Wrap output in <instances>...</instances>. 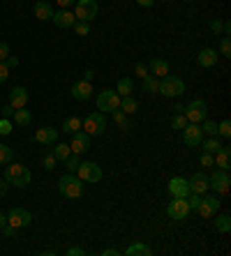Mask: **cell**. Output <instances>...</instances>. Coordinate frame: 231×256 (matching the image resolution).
Here are the masks:
<instances>
[{
  "mask_svg": "<svg viewBox=\"0 0 231 256\" xmlns=\"http://www.w3.org/2000/svg\"><path fill=\"white\" fill-rule=\"evenodd\" d=\"M5 182L7 185H14V187L23 189V187H28L32 182V173H30V169L28 166H23V164H12L9 162L7 166H5Z\"/></svg>",
  "mask_w": 231,
  "mask_h": 256,
  "instance_id": "obj_1",
  "label": "cell"
},
{
  "mask_svg": "<svg viewBox=\"0 0 231 256\" xmlns=\"http://www.w3.org/2000/svg\"><path fill=\"white\" fill-rule=\"evenodd\" d=\"M84 185L86 182L74 173H65L58 180V192H60L65 199H81L84 196Z\"/></svg>",
  "mask_w": 231,
  "mask_h": 256,
  "instance_id": "obj_2",
  "label": "cell"
},
{
  "mask_svg": "<svg viewBox=\"0 0 231 256\" xmlns=\"http://www.w3.org/2000/svg\"><path fill=\"white\" fill-rule=\"evenodd\" d=\"M157 92H162L164 97H180L185 92V83L183 79H178V76L173 74H167V76H162L160 79V88H157Z\"/></svg>",
  "mask_w": 231,
  "mask_h": 256,
  "instance_id": "obj_3",
  "label": "cell"
},
{
  "mask_svg": "<svg viewBox=\"0 0 231 256\" xmlns=\"http://www.w3.org/2000/svg\"><path fill=\"white\" fill-rule=\"evenodd\" d=\"M81 129H84L88 136L104 134V129H107V118H104V113H100V111L90 113L88 118H84V120H81Z\"/></svg>",
  "mask_w": 231,
  "mask_h": 256,
  "instance_id": "obj_4",
  "label": "cell"
},
{
  "mask_svg": "<svg viewBox=\"0 0 231 256\" xmlns=\"http://www.w3.org/2000/svg\"><path fill=\"white\" fill-rule=\"evenodd\" d=\"M100 7H97V0H77L74 2V16L77 21H88L90 23L97 16Z\"/></svg>",
  "mask_w": 231,
  "mask_h": 256,
  "instance_id": "obj_5",
  "label": "cell"
},
{
  "mask_svg": "<svg viewBox=\"0 0 231 256\" xmlns=\"http://www.w3.org/2000/svg\"><path fill=\"white\" fill-rule=\"evenodd\" d=\"M77 175L84 182H88V185H95V182L102 180V169H100V164H95V162H81V164L77 166Z\"/></svg>",
  "mask_w": 231,
  "mask_h": 256,
  "instance_id": "obj_6",
  "label": "cell"
},
{
  "mask_svg": "<svg viewBox=\"0 0 231 256\" xmlns=\"http://www.w3.org/2000/svg\"><path fill=\"white\" fill-rule=\"evenodd\" d=\"M185 118H187V122H197V125H201V122L208 118V106L203 99H194V102H190V104L185 106Z\"/></svg>",
  "mask_w": 231,
  "mask_h": 256,
  "instance_id": "obj_7",
  "label": "cell"
},
{
  "mask_svg": "<svg viewBox=\"0 0 231 256\" xmlns=\"http://www.w3.org/2000/svg\"><path fill=\"white\" fill-rule=\"evenodd\" d=\"M229 185H231L229 171L217 169V171H213V173L208 175V189H213L215 194H227L229 192Z\"/></svg>",
  "mask_w": 231,
  "mask_h": 256,
  "instance_id": "obj_8",
  "label": "cell"
},
{
  "mask_svg": "<svg viewBox=\"0 0 231 256\" xmlns=\"http://www.w3.org/2000/svg\"><path fill=\"white\" fill-rule=\"evenodd\" d=\"M95 104H97V111L100 113H104V111L111 113L120 106V95L116 90H102L100 95H97V99H95Z\"/></svg>",
  "mask_w": 231,
  "mask_h": 256,
  "instance_id": "obj_9",
  "label": "cell"
},
{
  "mask_svg": "<svg viewBox=\"0 0 231 256\" xmlns=\"http://www.w3.org/2000/svg\"><path fill=\"white\" fill-rule=\"evenodd\" d=\"M167 215H169L173 222H183V219L190 215L187 199H178V196H173V199H171V203L167 205Z\"/></svg>",
  "mask_w": 231,
  "mask_h": 256,
  "instance_id": "obj_10",
  "label": "cell"
},
{
  "mask_svg": "<svg viewBox=\"0 0 231 256\" xmlns=\"http://www.w3.org/2000/svg\"><path fill=\"white\" fill-rule=\"evenodd\" d=\"M220 205H222V203H220V196H217V194H210V196L201 194V203L197 205V212H199L201 217L210 219L217 210H220Z\"/></svg>",
  "mask_w": 231,
  "mask_h": 256,
  "instance_id": "obj_11",
  "label": "cell"
},
{
  "mask_svg": "<svg viewBox=\"0 0 231 256\" xmlns=\"http://www.w3.org/2000/svg\"><path fill=\"white\" fill-rule=\"evenodd\" d=\"M180 132H183V143L190 145V148H199V143L203 141V132L197 122H187Z\"/></svg>",
  "mask_w": 231,
  "mask_h": 256,
  "instance_id": "obj_12",
  "label": "cell"
},
{
  "mask_svg": "<svg viewBox=\"0 0 231 256\" xmlns=\"http://www.w3.org/2000/svg\"><path fill=\"white\" fill-rule=\"evenodd\" d=\"M69 95L77 99V102H88V99L92 97V85H90V81L81 79V81L72 83V88H69Z\"/></svg>",
  "mask_w": 231,
  "mask_h": 256,
  "instance_id": "obj_13",
  "label": "cell"
},
{
  "mask_svg": "<svg viewBox=\"0 0 231 256\" xmlns=\"http://www.w3.org/2000/svg\"><path fill=\"white\" fill-rule=\"evenodd\" d=\"M169 194L178 196V199H187V196L192 194V192H190V182H187V178L173 175V178L169 180Z\"/></svg>",
  "mask_w": 231,
  "mask_h": 256,
  "instance_id": "obj_14",
  "label": "cell"
},
{
  "mask_svg": "<svg viewBox=\"0 0 231 256\" xmlns=\"http://www.w3.org/2000/svg\"><path fill=\"white\" fill-rule=\"evenodd\" d=\"M32 222V215L26 208H12V212L7 215V224H12L14 228H23Z\"/></svg>",
  "mask_w": 231,
  "mask_h": 256,
  "instance_id": "obj_15",
  "label": "cell"
},
{
  "mask_svg": "<svg viewBox=\"0 0 231 256\" xmlns=\"http://www.w3.org/2000/svg\"><path fill=\"white\" fill-rule=\"evenodd\" d=\"M69 148H72V152H77V155H84V152L90 150V136L86 134V132H74L72 134V143H69Z\"/></svg>",
  "mask_w": 231,
  "mask_h": 256,
  "instance_id": "obj_16",
  "label": "cell"
},
{
  "mask_svg": "<svg viewBox=\"0 0 231 256\" xmlns=\"http://www.w3.org/2000/svg\"><path fill=\"white\" fill-rule=\"evenodd\" d=\"M51 21H54L58 28L67 30V28H72V26L77 23V16H74V12H72V9H58V12H54Z\"/></svg>",
  "mask_w": 231,
  "mask_h": 256,
  "instance_id": "obj_17",
  "label": "cell"
},
{
  "mask_svg": "<svg viewBox=\"0 0 231 256\" xmlns=\"http://www.w3.org/2000/svg\"><path fill=\"white\" fill-rule=\"evenodd\" d=\"M32 141L39 145H51L58 141V129L54 127H39L37 132H35V136H32Z\"/></svg>",
  "mask_w": 231,
  "mask_h": 256,
  "instance_id": "obj_18",
  "label": "cell"
},
{
  "mask_svg": "<svg viewBox=\"0 0 231 256\" xmlns=\"http://www.w3.org/2000/svg\"><path fill=\"white\" fill-rule=\"evenodd\" d=\"M217 51L215 49H210V46H206V49H201L199 51V56H197V60H199V65L201 67H206V69H210V67H215L217 65Z\"/></svg>",
  "mask_w": 231,
  "mask_h": 256,
  "instance_id": "obj_19",
  "label": "cell"
},
{
  "mask_svg": "<svg viewBox=\"0 0 231 256\" xmlns=\"http://www.w3.org/2000/svg\"><path fill=\"white\" fill-rule=\"evenodd\" d=\"M28 99H30V95H28V90L23 85H16L14 90L9 92V104L14 106V109H23V106L28 104Z\"/></svg>",
  "mask_w": 231,
  "mask_h": 256,
  "instance_id": "obj_20",
  "label": "cell"
},
{
  "mask_svg": "<svg viewBox=\"0 0 231 256\" xmlns=\"http://www.w3.org/2000/svg\"><path fill=\"white\" fill-rule=\"evenodd\" d=\"M190 192H192V194H206L208 192V175L206 173H194L192 178H190Z\"/></svg>",
  "mask_w": 231,
  "mask_h": 256,
  "instance_id": "obj_21",
  "label": "cell"
},
{
  "mask_svg": "<svg viewBox=\"0 0 231 256\" xmlns=\"http://www.w3.org/2000/svg\"><path fill=\"white\" fill-rule=\"evenodd\" d=\"M148 72L153 76H157V79H162V76L169 74V62L162 60V58H150V62H148Z\"/></svg>",
  "mask_w": 231,
  "mask_h": 256,
  "instance_id": "obj_22",
  "label": "cell"
},
{
  "mask_svg": "<svg viewBox=\"0 0 231 256\" xmlns=\"http://www.w3.org/2000/svg\"><path fill=\"white\" fill-rule=\"evenodd\" d=\"M229 157H231V150L227 148V145H222V148L213 155V164H215L217 169H222V171H229V169H231Z\"/></svg>",
  "mask_w": 231,
  "mask_h": 256,
  "instance_id": "obj_23",
  "label": "cell"
},
{
  "mask_svg": "<svg viewBox=\"0 0 231 256\" xmlns=\"http://www.w3.org/2000/svg\"><path fill=\"white\" fill-rule=\"evenodd\" d=\"M32 9H35V16H37L39 21H51V16H54L51 2H46V0H37Z\"/></svg>",
  "mask_w": 231,
  "mask_h": 256,
  "instance_id": "obj_24",
  "label": "cell"
},
{
  "mask_svg": "<svg viewBox=\"0 0 231 256\" xmlns=\"http://www.w3.org/2000/svg\"><path fill=\"white\" fill-rule=\"evenodd\" d=\"M150 254H153V249L148 247L146 242H134V245L125 249V256H150Z\"/></svg>",
  "mask_w": 231,
  "mask_h": 256,
  "instance_id": "obj_25",
  "label": "cell"
},
{
  "mask_svg": "<svg viewBox=\"0 0 231 256\" xmlns=\"http://www.w3.org/2000/svg\"><path fill=\"white\" fill-rule=\"evenodd\" d=\"M14 125H19V127H28L32 122V113L30 111H26V106L23 109H14Z\"/></svg>",
  "mask_w": 231,
  "mask_h": 256,
  "instance_id": "obj_26",
  "label": "cell"
},
{
  "mask_svg": "<svg viewBox=\"0 0 231 256\" xmlns=\"http://www.w3.org/2000/svg\"><path fill=\"white\" fill-rule=\"evenodd\" d=\"M141 85H144V90L148 92V95H157V88H160V79L153 74H148L141 79Z\"/></svg>",
  "mask_w": 231,
  "mask_h": 256,
  "instance_id": "obj_27",
  "label": "cell"
},
{
  "mask_svg": "<svg viewBox=\"0 0 231 256\" xmlns=\"http://www.w3.org/2000/svg\"><path fill=\"white\" fill-rule=\"evenodd\" d=\"M118 109L130 115V113H137L139 111V102L132 97V95H127V97H120V106H118Z\"/></svg>",
  "mask_w": 231,
  "mask_h": 256,
  "instance_id": "obj_28",
  "label": "cell"
},
{
  "mask_svg": "<svg viewBox=\"0 0 231 256\" xmlns=\"http://www.w3.org/2000/svg\"><path fill=\"white\" fill-rule=\"evenodd\" d=\"M213 217H215V228L217 231H220V233H229L231 231V217L229 215H227V212H224V215H213Z\"/></svg>",
  "mask_w": 231,
  "mask_h": 256,
  "instance_id": "obj_29",
  "label": "cell"
},
{
  "mask_svg": "<svg viewBox=\"0 0 231 256\" xmlns=\"http://www.w3.org/2000/svg\"><path fill=\"white\" fill-rule=\"evenodd\" d=\"M132 90H134V81H132V79H127V76H123V79L118 81V85H116V92H118L120 97H127V95H132Z\"/></svg>",
  "mask_w": 231,
  "mask_h": 256,
  "instance_id": "obj_30",
  "label": "cell"
},
{
  "mask_svg": "<svg viewBox=\"0 0 231 256\" xmlns=\"http://www.w3.org/2000/svg\"><path fill=\"white\" fill-rule=\"evenodd\" d=\"M79 129H81V118H77V115H69V118H65V122H62V132L74 134V132H79Z\"/></svg>",
  "mask_w": 231,
  "mask_h": 256,
  "instance_id": "obj_31",
  "label": "cell"
},
{
  "mask_svg": "<svg viewBox=\"0 0 231 256\" xmlns=\"http://www.w3.org/2000/svg\"><path fill=\"white\" fill-rule=\"evenodd\" d=\"M201 148H203V152H210V155H215L220 148H222V143L217 141V136H208L206 141H201Z\"/></svg>",
  "mask_w": 231,
  "mask_h": 256,
  "instance_id": "obj_32",
  "label": "cell"
},
{
  "mask_svg": "<svg viewBox=\"0 0 231 256\" xmlns=\"http://www.w3.org/2000/svg\"><path fill=\"white\" fill-rule=\"evenodd\" d=\"M114 113V120L118 122V127L123 129V132H127V129H132V122L127 120V113H123L120 109H116V111H111Z\"/></svg>",
  "mask_w": 231,
  "mask_h": 256,
  "instance_id": "obj_33",
  "label": "cell"
},
{
  "mask_svg": "<svg viewBox=\"0 0 231 256\" xmlns=\"http://www.w3.org/2000/svg\"><path fill=\"white\" fill-rule=\"evenodd\" d=\"M69 152H72V148H69V143H56L54 148V155L58 162H65V159L69 157Z\"/></svg>",
  "mask_w": 231,
  "mask_h": 256,
  "instance_id": "obj_34",
  "label": "cell"
},
{
  "mask_svg": "<svg viewBox=\"0 0 231 256\" xmlns=\"http://www.w3.org/2000/svg\"><path fill=\"white\" fill-rule=\"evenodd\" d=\"M62 164L67 166V171H69V173H74V171H77V166L81 164V157H79L77 152H69V157L65 159V162H62Z\"/></svg>",
  "mask_w": 231,
  "mask_h": 256,
  "instance_id": "obj_35",
  "label": "cell"
},
{
  "mask_svg": "<svg viewBox=\"0 0 231 256\" xmlns=\"http://www.w3.org/2000/svg\"><path fill=\"white\" fill-rule=\"evenodd\" d=\"M72 28H74V32H77L79 37H88L90 35V23L88 21H77Z\"/></svg>",
  "mask_w": 231,
  "mask_h": 256,
  "instance_id": "obj_36",
  "label": "cell"
},
{
  "mask_svg": "<svg viewBox=\"0 0 231 256\" xmlns=\"http://www.w3.org/2000/svg\"><path fill=\"white\" fill-rule=\"evenodd\" d=\"M14 159V152H12V148L5 143H0V164H9Z\"/></svg>",
  "mask_w": 231,
  "mask_h": 256,
  "instance_id": "obj_37",
  "label": "cell"
},
{
  "mask_svg": "<svg viewBox=\"0 0 231 256\" xmlns=\"http://www.w3.org/2000/svg\"><path fill=\"white\" fill-rule=\"evenodd\" d=\"M201 132L203 134H208V136H217V122H213V120H203L201 122Z\"/></svg>",
  "mask_w": 231,
  "mask_h": 256,
  "instance_id": "obj_38",
  "label": "cell"
},
{
  "mask_svg": "<svg viewBox=\"0 0 231 256\" xmlns=\"http://www.w3.org/2000/svg\"><path fill=\"white\" fill-rule=\"evenodd\" d=\"M56 164H58V159H56V155H54V152H46L44 157H42V166H44L46 171H54V169H56Z\"/></svg>",
  "mask_w": 231,
  "mask_h": 256,
  "instance_id": "obj_39",
  "label": "cell"
},
{
  "mask_svg": "<svg viewBox=\"0 0 231 256\" xmlns=\"http://www.w3.org/2000/svg\"><path fill=\"white\" fill-rule=\"evenodd\" d=\"M185 125H187V118H185V113H176V115L171 118V129H178V132H180Z\"/></svg>",
  "mask_w": 231,
  "mask_h": 256,
  "instance_id": "obj_40",
  "label": "cell"
},
{
  "mask_svg": "<svg viewBox=\"0 0 231 256\" xmlns=\"http://www.w3.org/2000/svg\"><path fill=\"white\" fill-rule=\"evenodd\" d=\"M217 136H224V139H229L231 136V122L229 120H222L217 125Z\"/></svg>",
  "mask_w": 231,
  "mask_h": 256,
  "instance_id": "obj_41",
  "label": "cell"
},
{
  "mask_svg": "<svg viewBox=\"0 0 231 256\" xmlns=\"http://www.w3.org/2000/svg\"><path fill=\"white\" fill-rule=\"evenodd\" d=\"M220 53H222V56H227V58L231 56V39L229 37L222 39V44H220Z\"/></svg>",
  "mask_w": 231,
  "mask_h": 256,
  "instance_id": "obj_42",
  "label": "cell"
},
{
  "mask_svg": "<svg viewBox=\"0 0 231 256\" xmlns=\"http://www.w3.org/2000/svg\"><path fill=\"white\" fill-rule=\"evenodd\" d=\"M9 132H12V122H9V118H2V120H0V134L7 136Z\"/></svg>",
  "mask_w": 231,
  "mask_h": 256,
  "instance_id": "obj_43",
  "label": "cell"
},
{
  "mask_svg": "<svg viewBox=\"0 0 231 256\" xmlns=\"http://www.w3.org/2000/svg\"><path fill=\"white\" fill-rule=\"evenodd\" d=\"M134 72H137L139 79H144V76L150 74V72H148V65H144V62H137V67H134Z\"/></svg>",
  "mask_w": 231,
  "mask_h": 256,
  "instance_id": "obj_44",
  "label": "cell"
},
{
  "mask_svg": "<svg viewBox=\"0 0 231 256\" xmlns=\"http://www.w3.org/2000/svg\"><path fill=\"white\" fill-rule=\"evenodd\" d=\"M199 162H201V166H213V155L210 152H201Z\"/></svg>",
  "mask_w": 231,
  "mask_h": 256,
  "instance_id": "obj_45",
  "label": "cell"
},
{
  "mask_svg": "<svg viewBox=\"0 0 231 256\" xmlns=\"http://www.w3.org/2000/svg\"><path fill=\"white\" fill-rule=\"evenodd\" d=\"M2 62H5V65H7L9 69L19 67V58H16V56H12V53H9V56H7V58H5V60H2Z\"/></svg>",
  "mask_w": 231,
  "mask_h": 256,
  "instance_id": "obj_46",
  "label": "cell"
},
{
  "mask_svg": "<svg viewBox=\"0 0 231 256\" xmlns=\"http://www.w3.org/2000/svg\"><path fill=\"white\" fill-rule=\"evenodd\" d=\"M9 79V67L5 62H0V83H5Z\"/></svg>",
  "mask_w": 231,
  "mask_h": 256,
  "instance_id": "obj_47",
  "label": "cell"
},
{
  "mask_svg": "<svg viewBox=\"0 0 231 256\" xmlns=\"http://www.w3.org/2000/svg\"><path fill=\"white\" fill-rule=\"evenodd\" d=\"M0 231H2V235H5V238H14V233H16V228L12 224H5Z\"/></svg>",
  "mask_w": 231,
  "mask_h": 256,
  "instance_id": "obj_48",
  "label": "cell"
},
{
  "mask_svg": "<svg viewBox=\"0 0 231 256\" xmlns=\"http://www.w3.org/2000/svg\"><path fill=\"white\" fill-rule=\"evenodd\" d=\"M7 56H9V44L7 42H0V62L5 60Z\"/></svg>",
  "mask_w": 231,
  "mask_h": 256,
  "instance_id": "obj_49",
  "label": "cell"
},
{
  "mask_svg": "<svg viewBox=\"0 0 231 256\" xmlns=\"http://www.w3.org/2000/svg\"><path fill=\"white\" fill-rule=\"evenodd\" d=\"M210 30L215 32V35H220V32H222V21H220V19H213V21H210Z\"/></svg>",
  "mask_w": 231,
  "mask_h": 256,
  "instance_id": "obj_50",
  "label": "cell"
},
{
  "mask_svg": "<svg viewBox=\"0 0 231 256\" xmlns=\"http://www.w3.org/2000/svg\"><path fill=\"white\" fill-rule=\"evenodd\" d=\"M0 113H2V118H12V115H14V106H12V104L2 106V109H0Z\"/></svg>",
  "mask_w": 231,
  "mask_h": 256,
  "instance_id": "obj_51",
  "label": "cell"
},
{
  "mask_svg": "<svg viewBox=\"0 0 231 256\" xmlns=\"http://www.w3.org/2000/svg\"><path fill=\"white\" fill-rule=\"evenodd\" d=\"M67 256H86V249H81V247H69V249H67Z\"/></svg>",
  "mask_w": 231,
  "mask_h": 256,
  "instance_id": "obj_52",
  "label": "cell"
},
{
  "mask_svg": "<svg viewBox=\"0 0 231 256\" xmlns=\"http://www.w3.org/2000/svg\"><path fill=\"white\" fill-rule=\"evenodd\" d=\"M56 2L60 5V9H69L72 5H74V2H77V0H56Z\"/></svg>",
  "mask_w": 231,
  "mask_h": 256,
  "instance_id": "obj_53",
  "label": "cell"
},
{
  "mask_svg": "<svg viewBox=\"0 0 231 256\" xmlns=\"http://www.w3.org/2000/svg\"><path fill=\"white\" fill-rule=\"evenodd\" d=\"M123 252H118V249H104L102 252V256H120Z\"/></svg>",
  "mask_w": 231,
  "mask_h": 256,
  "instance_id": "obj_54",
  "label": "cell"
},
{
  "mask_svg": "<svg viewBox=\"0 0 231 256\" xmlns=\"http://www.w3.org/2000/svg\"><path fill=\"white\" fill-rule=\"evenodd\" d=\"M84 79L92 83V79H95V72H92V69H86V72H84Z\"/></svg>",
  "mask_w": 231,
  "mask_h": 256,
  "instance_id": "obj_55",
  "label": "cell"
},
{
  "mask_svg": "<svg viewBox=\"0 0 231 256\" xmlns=\"http://www.w3.org/2000/svg\"><path fill=\"white\" fill-rule=\"evenodd\" d=\"M139 5H141V7H153L155 5V0H137Z\"/></svg>",
  "mask_w": 231,
  "mask_h": 256,
  "instance_id": "obj_56",
  "label": "cell"
},
{
  "mask_svg": "<svg viewBox=\"0 0 231 256\" xmlns=\"http://www.w3.org/2000/svg\"><path fill=\"white\" fill-rule=\"evenodd\" d=\"M7 194V182H5V178L0 180V196H5Z\"/></svg>",
  "mask_w": 231,
  "mask_h": 256,
  "instance_id": "obj_57",
  "label": "cell"
},
{
  "mask_svg": "<svg viewBox=\"0 0 231 256\" xmlns=\"http://www.w3.org/2000/svg\"><path fill=\"white\" fill-rule=\"evenodd\" d=\"M7 224V217H5V215H2V212H0V228H2V226Z\"/></svg>",
  "mask_w": 231,
  "mask_h": 256,
  "instance_id": "obj_58",
  "label": "cell"
},
{
  "mask_svg": "<svg viewBox=\"0 0 231 256\" xmlns=\"http://www.w3.org/2000/svg\"><path fill=\"white\" fill-rule=\"evenodd\" d=\"M173 111H176V113H183L185 106H183V104H176V106H173Z\"/></svg>",
  "mask_w": 231,
  "mask_h": 256,
  "instance_id": "obj_59",
  "label": "cell"
},
{
  "mask_svg": "<svg viewBox=\"0 0 231 256\" xmlns=\"http://www.w3.org/2000/svg\"><path fill=\"white\" fill-rule=\"evenodd\" d=\"M185 2H190V0H185Z\"/></svg>",
  "mask_w": 231,
  "mask_h": 256,
  "instance_id": "obj_60",
  "label": "cell"
}]
</instances>
